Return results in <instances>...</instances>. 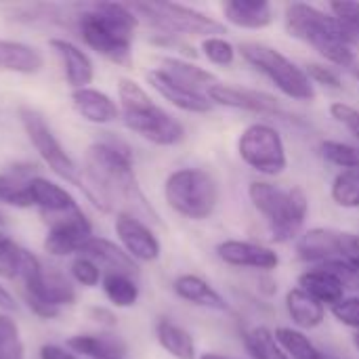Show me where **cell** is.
I'll list each match as a JSON object with an SVG mask.
<instances>
[{
  "label": "cell",
  "mask_w": 359,
  "mask_h": 359,
  "mask_svg": "<svg viewBox=\"0 0 359 359\" xmlns=\"http://www.w3.org/2000/svg\"><path fill=\"white\" fill-rule=\"evenodd\" d=\"M240 55L261 72L282 95L294 101H313L316 86L309 80L305 67H299L292 59L282 55L278 48L261 42H242Z\"/></svg>",
  "instance_id": "obj_9"
},
{
  "label": "cell",
  "mask_w": 359,
  "mask_h": 359,
  "mask_svg": "<svg viewBox=\"0 0 359 359\" xmlns=\"http://www.w3.org/2000/svg\"><path fill=\"white\" fill-rule=\"evenodd\" d=\"M330 114H332V118L339 122V124H343L355 139L359 141V109L358 107H351V105H347V103H343V101H337V103H332L330 105Z\"/></svg>",
  "instance_id": "obj_42"
},
{
  "label": "cell",
  "mask_w": 359,
  "mask_h": 359,
  "mask_svg": "<svg viewBox=\"0 0 359 359\" xmlns=\"http://www.w3.org/2000/svg\"><path fill=\"white\" fill-rule=\"evenodd\" d=\"M48 44L55 50V55L59 57L63 76H65L67 84L72 86V90L86 88L95 78V65H93L90 57L80 46H76L74 42H69L65 38H50Z\"/></svg>",
  "instance_id": "obj_18"
},
{
  "label": "cell",
  "mask_w": 359,
  "mask_h": 359,
  "mask_svg": "<svg viewBox=\"0 0 359 359\" xmlns=\"http://www.w3.org/2000/svg\"><path fill=\"white\" fill-rule=\"evenodd\" d=\"M273 334L290 359H326V355L301 330L282 326Z\"/></svg>",
  "instance_id": "obj_33"
},
{
  "label": "cell",
  "mask_w": 359,
  "mask_h": 359,
  "mask_svg": "<svg viewBox=\"0 0 359 359\" xmlns=\"http://www.w3.org/2000/svg\"><path fill=\"white\" fill-rule=\"evenodd\" d=\"M206 95L212 105H223V107L261 114V116H286V111L280 107L278 99H273L271 95L261 93V90L217 82L206 90Z\"/></svg>",
  "instance_id": "obj_15"
},
{
  "label": "cell",
  "mask_w": 359,
  "mask_h": 359,
  "mask_svg": "<svg viewBox=\"0 0 359 359\" xmlns=\"http://www.w3.org/2000/svg\"><path fill=\"white\" fill-rule=\"evenodd\" d=\"M309 80L313 84H322L326 88H334L339 90L343 86V80H341V74L334 69V67H328V65H322V63H309L305 67Z\"/></svg>",
  "instance_id": "obj_41"
},
{
  "label": "cell",
  "mask_w": 359,
  "mask_h": 359,
  "mask_svg": "<svg viewBox=\"0 0 359 359\" xmlns=\"http://www.w3.org/2000/svg\"><path fill=\"white\" fill-rule=\"evenodd\" d=\"M297 252L303 261L339 273L345 286L359 284V233L316 227L301 236Z\"/></svg>",
  "instance_id": "obj_6"
},
{
  "label": "cell",
  "mask_w": 359,
  "mask_h": 359,
  "mask_svg": "<svg viewBox=\"0 0 359 359\" xmlns=\"http://www.w3.org/2000/svg\"><path fill=\"white\" fill-rule=\"evenodd\" d=\"M67 349L90 359L122 358L126 353V345L109 334H76L67 341Z\"/></svg>",
  "instance_id": "obj_27"
},
{
  "label": "cell",
  "mask_w": 359,
  "mask_h": 359,
  "mask_svg": "<svg viewBox=\"0 0 359 359\" xmlns=\"http://www.w3.org/2000/svg\"><path fill=\"white\" fill-rule=\"evenodd\" d=\"M353 345H355V349H358V351H359V332H358V334H355V337H353Z\"/></svg>",
  "instance_id": "obj_48"
},
{
  "label": "cell",
  "mask_w": 359,
  "mask_h": 359,
  "mask_svg": "<svg viewBox=\"0 0 359 359\" xmlns=\"http://www.w3.org/2000/svg\"><path fill=\"white\" fill-rule=\"evenodd\" d=\"M19 280L23 282L25 301L38 318L53 320L59 316L61 307L74 305L76 301V288L72 282L59 271L44 269L40 259L29 250H25Z\"/></svg>",
  "instance_id": "obj_8"
},
{
  "label": "cell",
  "mask_w": 359,
  "mask_h": 359,
  "mask_svg": "<svg viewBox=\"0 0 359 359\" xmlns=\"http://www.w3.org/2000/svg\"><path fill=\"white\" fill-rule=\"evenodd\" d=\"M118 97L120 116L126 128H130L145 141L160 147H172L185 139V126L172 114L156 105L145 88L135 80L122 78L118 82Z\"/></svg>",
  "instance_id": "obj_4"
},
{
  "label": "cell",
  "mask_w": 359,
  "mask_h": 359,
  "mask_svg": "<svg viewBox=\"0 0 359 359\" xmlns=\"http://www.w3.org/2000/svg\"><path fill=\"white\" fill-rule=\"evenodd\" d=\"M72 278L80 284V286H86V288H93L97 286L101 280H103V273H101V267L86 259V257H78L74 263H72Z\"/></svg>",
  "instance_id": "obj_39"
},
{
  "label": "cell",
  "mask_w": 359,
  "mask_h": 359,
  "mask_svg": "<svg viewBox=\"0 0 359 359\" xmlns=\"http://www.w3.org/2000/svg\"><path fill=\"white\" fill-rule=\"evenodd\" d=\"M200 359H233V358H225V355H219V353H202Z\"/></svg>",
  "instance_id": "obj_47"
},
{
  "label": "cell",
  "mask_w": 359,
  "mask_h": 359,
  "mask_svg": "<svg viewBox=\"0 0 359 359\" xmlns=\"http://www.w3.org/2000/svg\"><path fill=\"white\" fill-rule=\"evenodd\" d=\"M160 69H164L177 82H181L194 90H200V93H206L212 84H217V78L208 69H204L196 63H189L185 59H179V57H164Z\"/></svg>",
  "instance_id": "obj_30"
},
{
  "label": "cell",
  "mask_w": 359,
  "mask_h": 359,
  "mask_svg": "<svg viewBox=\"0 0 359 359\" xmlns=\"http://www.w3.org/2000/svg\"><path fill=\"white\" fill-rule=\"evenodd\" d=\"M248 198L267 221L276 242H290L301 233L309 212V198L301 187L284 189L267 181H252Z\"/></svg>",
  "instance_id": "obj_5"
},
{
  "label": "cell",
  "mask_w": 359,
  "mask_h": 359,
  "mask_svg": "<svg viewBox=\"0 0 359 359\" xmlns=\"http://www.w3.org/2000/svg\"><path fill=\"white\" fill-rule=\"evenodd\" d=\"M286 311L292 324L301 330H313L326 320V307L311 299L307 292H303L299 286L286 292Z\"/></svg>",
  "instance_id": "obj_26"
},
{
  "label": "cell",
  "mask_w": 359,
  "mask_h": 359,
  "mask_svg": "<svg viewBox=\"0 0 359 359\" xmlns=\"http://www.w3.org/2000/svg\"><path fill=\"white\" fill-rule=\"evenodd\" d=\"M320 151L330 164H334L343 170H359V147L355 145L328 139V141H322Z\"/></svg>",
  "instance_id": "obj_35"
},
{
  "label": "cell",
  "mask_w": 359,
  "mask_h": 359,
  "mask_svg": "<svg viewBox=\"0 0 359 359\" xmlns=\"http://www.w3.org/2000/svg\"><path fill=\"white\" fill-rule=\"evenodd\" d=\"M86 196L90 202L101 208L109 210L114 200L124 202L133 212V217L141 219L147 217L149 221L158 223V215L143 196L130 149L120 141H97L86 149Z\"/></svg>",
  "instance_id": "obj_1"
},
{
  "label": "cell",
  "mask_w": 359,
  "mask_h": 359,
  "mask_svg": "<svg viewBox=\"0 0 359 359\" xmlns=\"http://www.w3.org/2000/svg\"><path fill=\"white\" fill-rule=\"evenodd\" d=\"M299 288L303 292H307L311 299H316L318 303L326 305H337L345 299V282L339 273H334L332 269L326 267H313L307 269L305 273L299 276Z\"/></svg>",
  "instance_id": "obj_20"
},
{
  "label": "cell",
  "mask_w": 359,
  "mask_h": 359,
  "mask_svg": "<svg viewBox=\"0 0 359 359\" xmlns=\"http://www.w3.org/2000/svg\"><path fill=\"white\" fill-rule=\"evenodd\" d=\"M238 154L246 166L265 177H278L288 168V154L278 128L265 122L248 124L238 139Z\"/></svg>",
  "instance_id": "obj_11"
},
{
  "label": "cell",
  "mask_w": 359,
  "mask_h": 359,
  "mask_svg": "<svg viewBox=\"0 0 359 359\" xmlns=\"http://www.w3.org/2000/svg\"><path fill=\"white\" fill-rule=\"evenodd\" d=\"M284 23L292 38L316 48L332 65L337 67L355 65L359 46L358 38L332 13H326L313 4L292 2L286 6Z\"/></svg>",
  "instance_id": "obj_2"
},
{
  "label": "cell",
  "mask_w": 359,
  "mask_h": 359,
  "mask_svg": "<svg viewBox=\"0 0 359 359\" xmlns=\"http://www.w3.org/2000/svg\"><path fill=\"white\" fill-rule=\"evenodd\" d=\"M244 345L252 359H290L282 349V345L278 343L276 334L265 326L250 328L244 334Z\"/></svg>",
  "instance_id": "obj_32"
},
{
  "label": "cell",
  "mask_w": 359,
  "mask_h": 359,
  "mask_svg": "<svg viewBox=\"0 0 359 359\" xmlns=\"http://www.w3.org/2000/svg\"><path fill=\"white\" fill-rule=\"evenodd\" d=\"M42 65H44V57L38 48L25 42L0 38V72L29 76V74H38Z\"/></svg>",
  "instance_id": "obj_25"
},
{
  "label": "cell",
  "mask_w": 359,
  "mask_h": 359,
  "mask_svg": "<svg viewBox=\"0 0 359 359\" xmlns=\"http://www.w3.org/2000/svg\"><path fill=\"white\" fill-rule=\"evenodd\" d=\"M147 82L151 84V88L162 99H166L170 105H175L181 111H187V114H208L212 109V103H210L206 93L194 90V88L177 82L172 76H168L160 67L147 72Z\"/></svg>",
  "instance_id": "obj_16"
},
{
  "label": "cell",
  "mask_w": 359,
  "mask_h": 359,
  "mask_svg": "<svg viewBox=\"0 0 359 359\" xmlns=\"http://www.w3.org/2000/svg\"><path fill=\"white\" fill-rule=\"evenodd\" d=\"M358 78H359V72H358Z\"/></svg>",
  "instance_id": "obj_51"
},
{
  "label": "cell",
  "mask_w": 359,
  "mask_h": 359,
  "mask_svg": "<svg viewBox=\"0 0 359 359\" xmlns=\"http://www.w3.org/2000/svg\"><path fill=\"white\" fill-rule=\"evenodd\" d=\"M0 359H23V343L19 328L6 313L0 316Z\"/></svg>",
  "instance_id": "obj_37"
},
{
  "label": "cell",
  "mask_w": 359,
  "mask_h": 359,
  "mask_svg": "<svg viewBox=\"0 0 359 359\" xmlns=\"http://www.w3.org/2000/svg\"><path fill=\"white\" fill-rule=\"evenodd\" d=\"M19 120L25 128L27 139L32 141V145L36 147V151L40 154V158L44 160V164L63 181L80 187L86 194V181L84 175L80 172L78 164L72 160V156L63 149V145L59 143V139L55 137V133L50 130V126L46 124L44 116L32 107H19Z\"/></svg>",
  "instance_id": "obj_12"
},
{
  "label": "cell",
  "mask_w": 359,
  "mask_h": 359,
  "mask_svg": "<svg viewBox=\"0 0 359 359\" xmlns=\"http://www.w3.org/2000/svg\"><path fill=\"white\" fill-rule=\"evenodd\" d=\"M166 204L189 221H206L219 204V185L204 168H179L164 183Z\"/></svg>",
  "instance_id": "obj_7"
},
{
  "label": "cell",
  "mask_w": 359,
  "mask_h": 359,
  "mask_svg": "<svg viewBox=\"0 0 359 359\" xmlns=\"http://www.w3.org/2000/svg\"><path fill=\"white\" fill-rule=\"evenodd\" d=\"M36 177L34 166H13L6 172H0V202L17 206V208H32L27 196V183Z\"/></svg>",
  "instance_id": "obj_28"
},
{
  "label": "cell",
  "mask_w": 359,
  "mask_h": 359,
  "mask_svg": "<svg viewBox=\"0 0 359 359\" xmlns=\"http://www.w3.org/2000/svg\"><path fill=\"white\" fill-rule=\"evenodd\" d=\"M23 257H25V248H21L6 233H0V278L19 280Z\"/></svg>",
  "instance_id": "obj_36"
},
{
  "label": "cell",
  "mask_w": 359,
  "mask_h": 359,
  "mask_svg": "<svg viewBox=\"0 0 359 359\" xmlns=\"http://www.w3.org/2000/svg\"><path fill=\"white\" fill-rule=\"evenodd\" d=\"M156 339L160 347L175 359H196L194 337L170 320H160L156 324Z\"/></svg>",
  "instance_id": "obj_29"
},
{
  "label": "cell",
  "mask_w": 359,
  "mask_h": 359,
  "mask_svg": "<svg viewBox=\"0 0 359 359\" xmlns=\"http://www.w3.org/2000/svg\"><path fill=\"white\" fill-rule=\"evenodd\" d=\"M80 257H86L90 261H95L99 267H107L109 273H126V276H135L137 273V263L124 252L122 246L105 240V238H97L93 236L86 246L82 248Z\"/></svg>",
  "instance_id": "obj_24"
},
{
  "label": "cell",
  "mask_w": 359,
  "mask_h": 359,
  "mask_svg": "<svg viewBox=\"0 0 359 359\" xmlns=\"http://www.w3.org/2000/svg\"><path fill=\"white\" fill-rule=\"evenodd\" d=\"M223 15L242 29H265L273 23V8L265 0H229L223 4Z\"/></svg>",
  "instance_id": "obj_23"
},
{
  "label": "cell",
  "mask_w": 359,
  "mask_h": 359,
  "mask_svg": "<svg viewBox=\"0 0 359 359\" xmlns=\"http://www.w3.org/2000/svg\"><path fill=\"white\" fill-rule=\"evenodd\" d=\"M101 286H103V292H105L107 301L114 307L128 309V307H135L137 301H139V286L133 280V276H126V273H109L107 271L103 276V280H101Z\"/></svg>",
  "instance_id": "obj_31"
},
{
  "label": "cell",
  "mask_w": 359,
  "mask_h": 359,
  "mask_svg": "<svg viewBox=\"0 0 359 359\" xmlns=\"http://www.w3.org/2000/svg\"><path fill=\"white\" fill-rule=\"evenodd\" d=\"M172 290L181 301L189 305L210 311H229V303L221 297V292L200 276H191V273L179 276L172 282Z\"/></svg>",
  "instance_id": "obj_22"
},
{
  "label": "cell",
  "mask_w": 359,
  "mask_h": 359,
  "mask_svg": "<svg viewBox=\"0 0 359 359\" xmlns=\"http://www.w3.org/2000/svg\"><path fill=\"white\" fill-rule=\"evenodd\" d=\"M137 25V15L120 2L93 4L76 15V27L86 46L120 65L130 63Z\"/></svg>",
  "instance_id": "obj_3"
},
{
  "label": "cell",
  "mask_w": 359,
  "mask_h": 359,
  "mask_svg": "<svg viewBox=\"0 0 359 359\" xmlns=\"http://www.w3.org/2000/svg\"><path fill=\"white\" fill-rule=\"evenodd\" d=\"M217 257L231 267L240 269H257V271H271L280 265V257L276 250L246 242V240H225L217 246Z\"/></svg>",
  "instance_id": "obj_17"
},
{
  "label": "cell",
  "mask_w": 359,
  "mask_h": 359,
  "mask_svg": "<svg viewBox=\"0 0 359 359\" xmlns=\"http://www.w3.org/2000/svg\"><path fill=\"white\" fill-rule=\"evenodd\" d=\"M116 236L124 252L135 263H154L160 259V240L147 227L145 221L133 217L130 212H120L116 217Z\"/></svg>",
  "instance_id": "obj_14"
},
{
  "label": "cell",
  "mask_w": 359,
  "mask_h": 359,
  "mask_svg": "<svg viewBox=\"0 0 359 359\" xmlns=\"http://www.w3.org/2000/svg\"><path fill=\"white\" fill-rule=\"evenodd\" d=\"M88 316H90V320H95L97 324H103V326H116V322H118L116 316L111 311L103 309V307H93L88 311Z\"/></svg>",
  "instance_id": "obj_45"
},
{
  "label": "cell",
  "mask_w": 359,
  "mask_h": 359,
  "mask_svg": "<svg viewBox=\"0 0 359 359\" xmlns=\"http://www.w3.org/2000/svg\"><path fill=\"white\" fill-rule=\"evenodd\" d=\"M27 196H29L32 208H40L50 215H69V212L78 210V202L65 187L48 181L40 175L29 179Z\"/></svg>",
  "instance_id": "obj_19"
},
{
  "label": "cell",
  "mask_w": 359,
  "mask_h": 359,
  "mask_svg": "<svg viewBox=\"0 0 359 359\" xmlns=\"http://www.w3.org/2000/svg\"><path fill=\"white\" fill-rule=\"evenodd\" d=\"M72 105L86 122L93 124H109L120 118V105L107 93L90 86L72 90Z\"/></svg>",
  "instance_id": "obj_21"
},
{
  "label": "cell",
  "mask_w": 359,
  "mask_h": 359,
  "mask_svg": "<svg viewBox=\"0 0 359 359\" xmlns=\"http://www.w3.org/2000/svg\"><path fill=\"white\" fill-rule=\"evenodd\" d=\"M4 225V217H2V212H0V227Z\"/></svg>",
  "instance_id": "obj_49"
},
{
  "label": "cell",
  "mask_w": 359,
  "mask_h": 359,
  "mask_svg": "<svg viewBox=\"0 0 359 359\" xmlns=\"http://www.w3.org/2000/svg\"><path fill=\"white\" fill-rule=\"evenodd\" d=\"M0 311L4 313H13L17 311V303H15V297L0 284Z\"/></svg>",
  "instance_id": "obj_46"
},
{
  "label": "cell",
  "mask_w": 359,
  "mask_h": 359,
  "mask_svg": "<svg viewBox=\"0 0 359 359\" xmlns=\"http://www.w3.org/2000/svg\"><path fill=\"white\" fill-rule=\"evenodd\" d=\"M337 322L359 332V297H345L341 303L330 307Z\"/></svg>",
  "instance_id": "obj_40"
},
{
  "label": "cell",
  "mask_w": 359,
  "mask_h": 359,
  "mask_svg": "<svg viewBox=\"0 0 359 359\" xmlns=\"http://www.w3.org/2000/svg\"><path fill=\"white\" fill-rule=\"evenodd\" d=\"M330 13L341 19L349 29L351 34L358 38L359 42V4L358 2H332L330 4Z\"/></svg>",
  "instance_id": "obj_43"
},
{
  "label": "cell",
  "mask_w": 359,
  "mask_h": 359,
  "mask_svg": "<svg viewBox=\"0 0 359 359\" xmlns=\"http://www.w3.org/2000/svg\"><path fill=\"white\" fill-rule=\"evenodd\" d=\"M90 238H93V225L86 219V215L78 208L69 215L59 217L50 225L44 238V250L53 257H69L82 252V248Z\"/></svg>",
  "instance_id": "obj_13"
},
{
  "label": "cell",
  "mask_w": 359,
  "mask_h": 359,
  "mask_svg": "<svg viewBox=\"0 0 359 359\" xmlns=\"http://www.w3.org/2000/svg\"><path fill=\"white\" fill-rule=\"evenodd\" d=\"M105 359H122V358H105Z\"/></svg>",
  "instance_id": "obj_50"
},
{
  "label": "cell",
  "mask_w": 359,
  "mask_h": 359,
  "mask_svg": "<svg viewBox=\"0 0 359 359\" xmlns=\"http://www.w3.org/2000/svg\"><path fill=\"white\" fill-rule=\"evenodd\" d=\"M139 23L145 21L162 36H204L212 38L225 34V25L191 6L177 2H133L128 4Z\"/></svg>",
  "instance_id": "obj_10"
},
{
  "label": "cell",
  "mask_w": 359,
  "mask_h": 359,
  "mask_svg": "<svg viewBox=\"0 0 359 359\" xmlns=\"http://www.w3.org/2000/svg\"><path fill=\"white\" fill-rule=\"evenodd\" d=\"M202 53L204 57L219 67H227L236 61V46L225 40L223 36H212V38H204L202 40Z\"/></svg>",
  "instance_id": "obj_38"
},
{
  "label": "cell",
  "mask_w": 359,
  "mask_h": 359,
  "mask_svg": "<svg viewBox=\"0 0 359 359\" xmlns=\"http://www.w3.org/2000/svg\"><path fill=\"white\" fill-rule=\"evenodd\" d=\"M330 198L337 206L358 210L359 208V170H341L332 185Z\"/></svg>",
  "instance_id": "obj_34"
},
{
  "label": "cell",
  "mask_w": 359,
  "mask_h": 359,
  "mask_svg": "<svg viewBox=\"0 0 359 359\" xmlns=\"http://www.w3.org/2000/svg\"><path fill=\"white\" fill-rule=\"evenodd\" d=\"M40 359H78L76 353L69 349H63L59 345H42L40 347Z\"/></svg>",
  "instance_id": "obj_44"
}]
</instances>
